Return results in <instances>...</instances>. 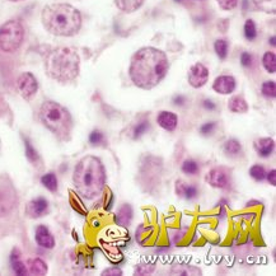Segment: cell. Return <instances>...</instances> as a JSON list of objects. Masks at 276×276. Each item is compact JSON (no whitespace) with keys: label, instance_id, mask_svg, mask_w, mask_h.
Returning <instances> with one entry per match:
<instances>
[{"label":"cell","instance_id":"ba28073f","mask_svg":"<svg viewBox=\"0 0 276 276\" xmlns=\"http://www.w3.org/2000/svg\"><path fill=\"white\" fill-rule=\"evenodd\" d=\"M17 89L24 99H31L38 89L36 76L32 73H23L17 79Z\"/></svg>","mask_w":276,"mask_h":276},{"label":"cell","instance_id":"e0dca14e","mask_svg":"<svg viewBox=\"0 0 276 276\" xmlns=\"http://www.w3.org/2000/svg\"><path fill=\"white\" fill-rule=\"evenodd\" d=\"M253 149L261 158H270L275 150V140L272 138H260L253 143Z\"/></svg>","mask_w":276,"mask_h":276},{"label":"cell","instance_id":"cb8c5ba5","mask_svg":"<svg viewBox=\"0 0 276 276\" xmlns=\"http://www.w3.org/2000/svg\"><path fill=\"white\" fill-rule=\"evenodd\" d=\"M41 183L45 188L50 191V192H56L58 191V177L54 172H49L41 177Z\"/></svg>","mask_w":276,"mask_h":276},{"label":"cell","instance_id":"8d00e7d4","mask_svg":"<svg viewBox=\"0 0 276 276\" xmlns=\"http://www.w3.org/2000/svg\"><path fill=\"white\" fill-rule=\"evenodd\" d=\"M223 11H233L238 6V0H216Z\"/></svg>","mask_w":276,"mask_h":276},{"label":"cell","instance_id":"f6af8a7d","mask_svg":"<svg viewBox=\"0 0 276 276\" xmlns=\"http://www.w3.org/2000/svg\"><path fill=\"white\" fill-rule=\"evenodd\" d=\"M19 257H21V252H19L18 248H14V250L12 251V253H11V261L18 260Z\"/></svg>","mask_w":276,"mask_h":276},{"label":"cell","instance_id":"4dcf8cb0","mask_svg":"<svg viewBox=\"0 0 276 276\" xmlns=\"http://www.w3.org/2000/svg\"><path fill=\"white\" fill-rule=\"evenodd\" d=\"M261 93L266 98H275L276 97V83L275 81H266L261 86Z\"/></svg>","mask_w":276,"mask_h":276},{"label":"cell","instance_id":"1f68e13d","mask_svg":"<svg viewBox=\"0 0 276 276\" xmlns=\"http://www.w3.org/2000/svg\"><path fill=\"white\" fill-rule=\"evenodd\" d=\"M149 128H150V125H149V121H141V123H139L133 130L134 140H138V139H140L144 134L148 133Z\"/></svg>","mask_w":276,"mask_h":276},{"label":"cell","instance_id":"836d02e7","mask_svg":"<svg viewBox=\"0 0 276 276\" xmlns=\"http://www.w3.org/2000/svg\"><path fill=\"white\" fill-rule=\"evenodd\" d=\"M148 228L149 227H146V225H140V227L136 229V241H138L141 246H145V243L151 238V235L149 234L146 235V230H148Z\"/></svg>","mask_w":276,"mask_h":276},{"label":"cell","instance_id":"c3c4849f","mask_svg":"<svg viewBox=\"0 0 276 276\" xmlns=\"http://www.w3.org/2000/svg\"><path fill=\"white\" fill-rule=\"evenodd\" d=\"M11 2H21V0H11Z\"/></svg>","mask_w":276,"mask_h":276},{"label":"cell","instance_id":"f546056e","mask_svg":"<svg viewBox=\"0 0 276 276\" xmlns=\"http://www.w3.org/2000/svg\"><path fill=\"white\" fill-rule=\"evenodd\" d=\"M171 272L177 273V275H200L201 270H199L198 267H193V266L176 265L175 267L171 270Z\"/></svg>","mask_w":276,"mask_h":276},{"label":"cell","instance_id":"8fae6325","mask_svg":"<svg viewBox=\"0 0 276 276\" xmlns=\"http://www.w3.org/2000/svg\"><path fill=\"white\" fill-rule=\"evenodd\" d=\"M175 191L178 198L186 201L196 200L200 195V190H199L198 186L192 185V183H187L182 180L176 181Z\"/></svg>","mask_w":276,"mask_h":276},{"label":"cell","instance_id":"7bdbcfd3","mask_svg":"<svg viewBox=\"0 0 276 276\" xmlns=\"http://www.w3.org/2000/svg\"><path fill=\"white\" fill-rule=\"evenodd\" d=\"M203 106L205 109H209V111H214V109H216V104L214 103L211 99H205V101L203 102Z\"/></svg>","mask_w":276,"mask_h":276},{"label":"cell","instance_id":"5bb4252c","mask_svg":"<svg viewBox=\"0 0 276 276\" xmlns=\"http://www.w3.org/2000/svg\"><path fill=\"white\" fill-rule=\"evenodd\" d=\"M34 241L37 245L46 250H52L55 247V238L46 225H38L34 230Z\"/></svg>","mask_w":276,"mask_h":276},{"label":"cell","instance_id":"4316f807","mask_svg":"<svg viewBox=\"0 0 276 276\" xmlns=\"http://www.w3.org/2000/svg\"><path fill=\"white\" fill-rule=\"evenodd\" d=\"M228 50H229V44L225 38H219L216 40L215 44H214V51H215L216 56H218L220 60H225L228 56Z\"/></svg>","mask_w":276,"mask_h":276},{"label":"cell","instance_id":"7c38bea8","mask_svg":"<svg viewBox=\"0 0 276 276\" xmlns=\"http://www.w3.org/2000/svg\"><path fill=\"white\" fill-rule=\"evenodd\" d=\"M237 88V82L232 75H219L213 83V91L219 94H232Z\"/></svg>","mask_w":276,"mask_h":276},{"label":"cell","instance_id":"ab89813d","mask_svg":"<svg viewBox=\"0 0 276 276\" xmlns=\"http://www.w3.org/2000/svg\"><path fill=\"white\" fill-rule=\"evenodd\" d=\"M123 270L119 267H108L106 270L102 271V276H121L123 275Z\"/></svg>","mask_w":276,"mask_h":276},{"label":"cell","instance_id":"d4e9b609","mask_svg":"<svg viewBox=\"0 0 276 276\" xmlns=\"http://www.w3.org/2000/svg\"><path fill=\"white\" fill-rule=\"evenodd\" d=\"M262 65L270 74L276 73V55L273 51H267L262 56Z\"/></svg>","mask_w":276,"mask_h":276},{"label":"cell","instance_id":"bcb514c9","mask_svg":"<svg viewBox=\"0 0 276 276\" xmlns=\"http://www.w3.org/2000/svg\"><path fill=\"white\" fill-rule=\"evenodd\" d=\"M258 204H261L260 201H255V200H253V201H248L247 205H246V208H251V206H257Z\"/></svg>","mask_w":276,"mask_h":276},{"label":"cell","instance_id":"e575fe53","mask_svg":"<svg viewBox=\"0 0 276 276\" xmlns=\"http://www.w3.org/2000/svg\"><path fill=\"white\" fill-rule=\"evenodd\" d=\"M12 263V270L16 272V275H19V276H23V275H27L28 273V270H27V266L24 265L23 262H22L21 260H13L11 261Z\"/></svg>","mask_w":276,"mask_h":276},{"label":"cell","instance_id":"2e32d148","mask_svg":"<svg viewBox=\"0 0 276 276\" xmlns=\"http://www.w3.org/2000/svg\"><path fill=\"white\" fill-rule=\"evenodd\" d=\"M156 123L163 130L173 133L178 126V116L171 111H161L156 116Z\"/></svg>","mask_w":276,"mask_h":276},{"label":"cell","instance_id":"603a6c76","mask_svg":"<svg viewBox=\"0 0 276 276\" xmlns=\"http://www.w3.org/2000/svg\"><path fill=\"white\" fill-rule=\"evenodd\" d=\"M24 149H26V158L28 159L29 163L33 164V166H38L41 163V156L27 138H24Z\"/></svg>","mask_w":276,"mask_h":276},{"label":"cell","instance_id":"4fadbf2b","mask_svg":"<svg viewBox=\"0 0 276 276\" xmlns=\"http://www.w3.org/2000/svg\"><path fill=\"white\" fill-rule=\"evenodd\" d=\"M134 219V209L130 204L125 203L121 204L116 210L115 215H113V222L121 228L130 227L131 222Z\"/></svg>","mask_w":276,"mask_h":276},{"label":"cell","instance_id":"8992f818","mask_svg":"<svg viewBox=\"0 0 276 276\" xmlns=\"http://www.w3.org/2000/svg\"><path fill=\"white\" fill-rule=\"evenodd\" d=\"M24 38V28L16 19L6 22L0 27V50L4 52H14L21 47Z\"/></svg>","mask_w":276,"mask_h":276},{"label":"cell","instance_id":"d6986e66","mask_svg":"<svg viewBox=\"0 0 276 276\" xmlns=\"http://www.w3.org/2000/svg\"><path fill=\"white\" fill-rule=\"evenodd\" d=\"M223 151L228 158H238L243 153V146L237 139H228L223 145Z\"/></svg>","mask_w":276,"mask_h":276},{"label":"cell","instance_id":"3957f363","mask_svg":"<svg viewBox=\"0 0 276 276\" xmlns=\"http://www.w3.org/2000/svg\"><path fill=\"white\" fill-rule=\"evenodd\" d=\"M45 29L60 37L75 36L82 27V14L70 4H49L41 13Z\"/></svg>","mask_w":276,"mask_h":276},{"label":"cell","instance_id":"30bf717a","mask_svg":"<svg viewBox=\"0 0 276 276\" xmlns=\"http://www.w3.org/2000/svg\"><path fill=\"white\" fill-rule=\"evenodd\" d=\"M24 213L28 218L31 219H38L42 218L49 213V201L45 198L40 196V198L32 199L28 204L26 205Z\"/></svg>","mask_w":276,"mask_h":276},{"label":"cell","instance_id":"484cf974","mask_svg":"<svg viewBox=\"0 0 276 276\" xmlns=\"http://www.w3.org/2000/svg\"><path fill=\"white\" fill-rule=\"evenodd\" d=\"M266 170L262 164H253L248 170V175L256 182H263L266 180Z\"/></svg>","mask_w":276,"mask_h":276},{"label":"cell","instance_id":"6da1fadb","mask_svg":"<svg viewBox=\"0 0 276 276\" xmlns=\"http://www.w3.org/2000/svg\"><path fill=\"white\" fill-rule=\"evenodd\" d=\"M170 61L167 55L155 47H141L133 55L129 75L134 86L144 91L155 88L167 75Z\"/></svg>","mask_w":276,"mask_h":276},{"label":"cell","instance_id":"9a60e30c","mask_svg":"<svg viewBox=\"0 0 276 276\" xmlns=\"http://www.w3.org/2000/svg\"><path fill=\"white\" fill-rule=\"evenodd\" d=\"M16 205L14 191L7 187H0V216H6L13 210Z\"/></svg>","mask_w":276,"mask_h":276},{"label":"cell","instance_id":"681fc988","mask_svg":"<svg viewBox=\"0 0 276 276\" xmlns=\"http://www.w3.org/2000/svg\"><path fill=\"white\" fill-rule=\"evenodd\" d=\"M176 2H182V0H176Z\"/></svg>","mask_w":276,"mask_h":276},{"label":"cell","instance_id":"52a82bcc","mask_svg":"<svg viewBox=\"0 0 276 276\" xmlns=\"http://www.w3.org/2000/svg\"><path fill=\"white\" fill-rule=\"evenodd\" d=\"M205 182L210 187L216 190H229L232 186V175H230L229 168L224 166H216L211 168L205 176Z\"/></svg>","mask_w":276,"mask_h":276},{"label":"cell","instance_id":"ac0fdd59","mask_svg":"<svg viewBox=\"0 0 276 276\" xmlns=\"http://www.w3.org/2000/svg\"><path fill=\"white\" fill-rule=\"evenodd\" d=\"M27 270L31 275H36V276H42L46 275L47 271H49V267H47L46 262H45L42 258L34 257V258H29L27 261Z\"/></svg>","mask_w":276,"mask_h":276},{"label":"cell","instance_id":"b9f144b4","mask_svg":"<svg viewBox=\"0 0 276 276\" xmlns=\"http://www.w3.org/2000/svg\"><path fill=\"white\" fill-rule=\"evenodd\" d=\"M265 181H267L271 186H273V187H275L276 186V170H271L270 172L266 173Z\"/></svg>","mask_w":276,"mask_h":276},{"label":"cell","instance_id":"f1b7e54d","mask_svg":"<svg viewBox=\"0 0 276 276\" xmlns=\"http://www.w3.org/2000/svg\"><path fill=\"white\" fill-rule=\"evenodd\" d=\"M243 34L248 41H255L257 38V27L253 19H247L243 26Z\"/></svg>","mask_w":276,"mask_h":276},{"label":"cell","instance_id":"74e56055","mask_svg":"<svg viewBox=\"0 0 276 276\" xmlns=\"http://www.w3.org/2000/svg\"><path fill=\"white\" fill-rule=\"evenodd\" d=\"M155 268V266L150 265V267H146L145 263H140L139 266H136L135 268V275H148V273H151Z\"/></svg>","mask_w":276,"mask_h":276},{"label":"cell","instance_id":"60d3db41","mask_svg":"<svg viewBox=\"0 0 276 276\" xmlns=\"http://www.w3.org/2000/svg\"><path fill=\"white\" fill-rule=\"evenodd\" d=\"M113 204H115V195L112 193V191L108 190V193L106 196V201H104V210L109 211L112 209Z\"/></svg>","mask_w":276,"mask_h":276},{"label":"cell","instance_id":"ee69618b","mask_svg":"<svg viewBox=\"0 0 276 276\" xmlns=\"http://www.w3.org/2000/svg\"><path fill=\"white\" fill-rule=\"evenodd\" d=\"M186 102V98L183 96H176L175 98H173V104L175 106H183Z\"/></svg>","mask_w":276,"mask_h":276},{"label":"cell","instance_id":"7402d4cb","mask_svg":"<svg viewBox=\"0 0 276 276\" xmlns=\"http://www.w3.org/2000/svg\"><path fill=\"white\" fill-rule=\"evenodd\" d=\"M181 172L186 176H196L200 172V164L195 159H185L181 164Z\"/></svg>","mask_w":276,"mask_h":276},{"label":"cell","instance_id":"f907efd6","mask_svg":"<svg viewBox=\"0 0 276 276\" xmlns=\"http://www.w3.org/2000/svg\"><path fill=\"white\" fill-rule=\"evenodd\" d=\"M0 150H2V144H0Z\"/></svg>","mask_w":276,"mask_h":276},{"label":"cell","instance_id":"9c48e42d","mask_svg":"<svg viewBox=\"0 0 276 276\" xmlns=\"http://www.w3.org/2000/svg\"><path fill=\"white\" fill-rule=\"evenodd\" d=\"M188 84L192 88H203L209 81V69L204 64L196 63L190 68L187 74Z\"/></svg>","mask_w":276,"mask_h":276},{"label":"cell","instance_id":"ffe728a7","mask_svg":"<svg viewBox=\"0 0 276 276\" xmlns=\"http://www.w3.org/2000/svg\"><path fill=\"white\" fill-rule=\"evenodd\" d=\"M228 108L233 113H246L248 112L250 107L242 96H233L228 102Z\"/></svg>","mask_w":276,"mask_h":276},{"label":"cell","instance_id":"d6a6232c","mask_svg":"<svg viewBox=\"0 0 276 276\" xmlns=\"http://www.w3.org/2000/svg\"><path fill=\"white\" fill-rule=\"evenodd\" d=\"M104 141H106V138H104V134L99 130H93L91 134H89V143L93 146H99L103 145Z\"/></svg>","mask_w":276,"mask_h":276},{"label":"cell","instance_id":"44dd1931","mask_svg":"<svg viewBox=\"0 0 276 276\" xmlns=\"http://www.w3.org/2000/svg\"><path fill=\"white\" fill-rule=\"evenodd\" d=\"M115 4L124 13H134L141 8L144 0H115Z\"/></svg>","mask_w":276,"mask_h":276},{"label":"cell","instance_id":"d590c367","mask_svg":"<svg viewBox=\"0 0 276 276\" xmlns=\"http://www.w3.org/2000/svg\"><path fill=\"white\" fill-rule=\"evenodd\" d=\"M216 129V123L215 121H210V123H205L204 125L200 126L199 129V133L203 136H210L213 135V133Z\"/></svg>","mask_w":276,"mask_h":276},{"label":"cell","instance_id":"5b68a950","mask_svg":"<svg viewBox=\"0 0 276 276\" xmlns=\"http://www.w3.org/2000/svg\"><path fill=\"white\" fill-rule=\"evenodd\" d=\"M40 120L46 129L60 140H69L73 130V117L65 107L58 102L46 101L40 108Z\"/></svg>","mask_w":276,"mask_h":276},{"label":"cell","instance_id":"7a4b0ae2","mask_svg":"<svg viewBox=\"0 0 276 276\" xmlns=\"http://www.w3.org/2000/svg\"><path fill=\"white\" fill-rule=\"evenodd\" d=\"M106 182V168L98 156L86 155L76 163L73 172V185L82 199L96 200L104 192Z\"/></svg>","mask_w":276,"mask_h":276},{"label":"cell","instance_id":"f35d334b","mask_svg":"<svg viewBox=\"0 0 276 276\" xmlns=\"http://www.w3.org/2000/svg\"><path fill=\"white\" fill-rule=\"evenodd\" d=\"M253 63V58L252 55L250 52H242L241 54V64H242L243 68H251Z\"/></svg>","mask_w":276,"mask_h":276},{"label":"cell","instance_id":"83f0119b","mask_svg":"<svg viewBox=\"0 0 276 276\" xmlns=\"http://www.w3.org/2000/svg\"><path fill=\"white\" fill-rule=\"evenodd\" d=\"M256 8L265 13H276V0H252Z\"/></svg>","mask_w":276,"mask_h":276},{"label":"cell","instance_id":"7dc6e473","mask_svg":"<svg viewBox=\"0 0 276 276\" xmlns=\"http://www.w3.org/2000/svg\"><path fill=\"white\" fill-rule=\"evenodd\" d=\"M275 36H272V37H271V38H270V42H271V45H272V47H275V45H276V42H275Z\"/></svg>","mask_w":276,"mask_h":276},{"label":"cell","instance_id":"277c9868","mask_svg":"<svg viewBox=\"0 0 276 276\" xmlns=\"http://www.w3.org/2000/svg\"><path fill=\"white\" fill-rule=\"evenodd\" d=\"M81 59L70 47H59L47 55L45 70L47 75L60 83L71 82L79 75Z\"/></svg>","mask_w":276,"mask_h":276}]
</instances>
